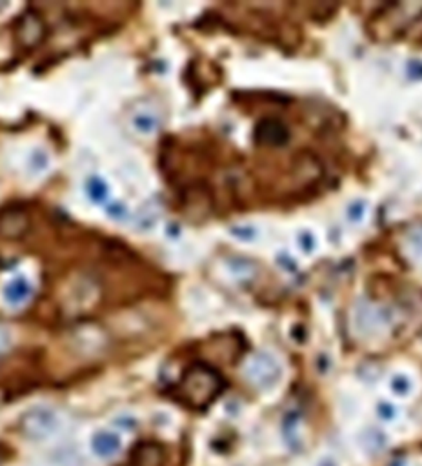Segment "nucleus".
Listing matches in <instances>:
<instances>
[{"label":"nucleus","instance_id":"obj_4","mask_svg":"<svg viewBox=\"0 0 422 466\" xmlns=\"http://www.w3.org/2000/svg\"><path fill=\"white\" fill-rule=\"evenodd\" d=\"M15 33H17L20 46L35 47L46 37V24H44L40 15L28 11L19 19Z\"/></svg>","mask_w":422,"mask_h":466},{"label":"nucleus","instance_id":"obj_6","mask_svg":"<svg viewBox=\"0 0 422 466\" xmlns=\"http://www.w3.org/2000/svg\"><path fill=\"white\" fill-rule=\"evenodd\" d=\"M26 228H28V219L20 210L11 208V210H6L0 215V235L2 237H19L26 232Z\"/></svg>","mask_w":422,"mask_h":466},{"label":"nucleus","instance_id":"obj_1","mask_svg":"<svg viewBox=\"0 0 422 466\" xmlns=\"http://www.w3.org/2000/svg\"><path fill=\"white\" fill-rule=\"evenodd\" d=\"M223 377L208 364H193L181 381L182 399L193 408H206L223 392Z\"/></svg>","mask_w":422,"mask_h":466},{"label":"nucleus","instance_id":"obj_15","mask_svg":"<svg viewBox=\"0 0 422 466\" xmlns=\"http://www.w3.org/2000/svg\"><path fill=\"white\" fill-rule=\"evenodd\" d=\"M377 412H379V415H381V419H384V421H393L395 417H397V410H395V406L388 405V403H382V405H379Z\"/></svg>","mask_w":422,"mask_h":466},{"label":"nucleus","instance_id":"obj_13","mask_svg":"<svg viewBox=\"0 0 422 466\" xmlns=\"http://www.w3.org/2000/svg\"><path fill=\"white\" fill-rule=\"evenodd\" d=\"M391 390H393L397 396H406V393H409V390H412V382L406 377H395L393 381H391Z\"/></svg>","mask_w":422,"mask_h":466},{"label":"nucleus","instance_id":"obj_11","mask_svg":"<svg viewBox=\"0 0 422 466\" xmlns=\"http://www.w3.org/2000/svg\"><path fill=\"white\" fill-rule=\"evenodd\" d=\"M232 271L239 277V279H248V277L253 276L255 268H253V266H251L250 262H246V261H233L232 262Z\"/></svg>","mask_w":422,"mask_h":466},{"label":"nucleus","instance_id":"obj_16","mask_svg":"<svg viewBox=\"0 0 422 466\" xmlns=\"http://www.w3.org/2000/svg\"><path fill=\"white\" fill-rule=\"evenodd\" d=\"M233 235L239 239H244V241H248V239L255 237V232H253L251 228H233Z\"/></svg>","mask_w":422,"mask_h":466},{"label":"nucleus","instance_id":"obj_8","mask_svg":"<svg viewBox=\"0 0 422 466\" xmlns=\"http://www.w3.org/2000/svg\"><path fill=\"white\" fill-rule=\"evenodd\" d=\"M31 294V286L26 279L22 277H17L15 280H11L10 285L6 286V299L10 301L11 304H19L24 303L26 299Z\"/></svg>","mask_w":422,"mask_h":466},{"label":"nucleus","instance_id":"obj_5","mask_svg":"<svg viewBox=\"0 0 422 466\" xmlns=\"http://www.w3.org/2000/svg\"><path fill=\"white\" fill-rule=\"evenodd\" d=\"M122 446H124V441L121 434L113 430H98L89 439L91 453L98 459H113L121 453Z\"/></svg>","mask_w":422,"mask_h":466},{"label":"nucleus","instance_id":"obj_7","mask_svg":"<svg viewBox=\"0 0 422 466\" xmlns=\"http://www.w3.org/2000/svg\"><path fill=\"white\" fill-rule=\"evenodd\" d=\"M288 140V131L278 121H264L257 131V142L266 146H280Z\"/></svg>","mask_w":422,"mask_h":466},{"label":"nucleus","instance_id":"obj_17","mask_svg":"<svg viewBox=\"0 0 422 466\" xmlns=\"http://www.w3.org/2000/svg\"><path fill=\"white\" fill-rule=\"evenodd\" d=\"M8 345H10V331L0 326V352L8 348Z\"/></svg>","mask_w":422,"mask_h":466},{"label":"nucleus","instance_id":"obj_3","mask_svg":"<svg viewBox=\"0 0 422 466\" xmlns=\"http://www.w3.org/2000/svg\"><path fill=\"white\" fill-rule=\"evenodd\" d=\"M246 377L257 388L268 390L275 386L280 379V366L277 361L268 354H257L246 366Z\"/></svg>","mask_w":422,"mask_h":466},{"label":"nucleus","instance_id":"obj_9","mask_svg":"<svg viewBox=\"0 0 422 466\" xmlns=\"http://www.w3.org/2000/svg\"><path fill=\"white\" fill-rule=\"evenodd\" d=\"M86 190H88V195L93 202L97 204H103L107 201V195H110V188H107L106 182L100 177H89L86 182Z\"/></svg>","mask_w":422,"mask_h":466},{"label":"nucleus","instance_id":"obj_10","mask_svg":"<svg viewBox=\"0 0 422 466\" xmlns=\"http://www.w3.org/2000/svg\"><path fill=\"white\" fill-rule=\"evenodd\" d=\"M133 126L140 131V133H151L158 128L157 116L149 115V113H140L133 119Z\"/></svg>","mask_w":422,"mask_h":466},{"label":"nucleus","instance_id":"obj_14","mask_svg":"<svg viewBox=\"0 0 422 466\" xmlns=\"http://www.w3.org/2000/svg\"><path fill=\"white\" fill-rule=\"evenodd\" d=\"M31 166L33 170H37V172H42V170L47 166V155L42 151V149H37L31 157Z\"/></svg>","mask_w":422,"mask_h":466},{"label":"nucleus","instance_id":"obj_2","mask_svg":"<svg viewBox=\"0 0 422 466\" xmlns=\"http://www.w3.org/2000/svg\"><path fill=\"white\" fill-rule=\"evenodd\" d=\"M62 421L50 406H35L28 410L20 419V430L31 441H47L61 432Z\"/></svg>","mask_w":422,"mask_h":466},{"label":"nucleus","instance_id":"obj_12","mask_svg":"<svg viewBox=\"0 0 422 466\" xmlns=\"http://www.w3.org/2000/svg\"><path fill=\"white\" fill-rule=\"evenodd\" d=\"M106 211L115 220H124L128 217V208L122 202H107Z\"/></svg>","mask_w":422,"mask_h":466}]
</instances>
